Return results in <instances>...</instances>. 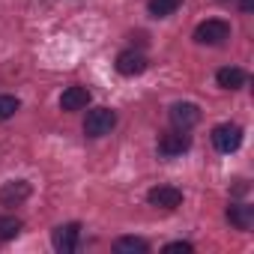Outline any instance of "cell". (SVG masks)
I'll use <instances>...</instances> for the list:
<instances>
[{"instance_id":"obj_2","label":"cell","mask_w":254,"mask_h":254,"mask_svg":"<svg viewBox=\"0 0 254 254\" xmlns=\"http://www.w3.org/2000/svg\"><path fill=\"white\" fill-rule=\"evenodd\" d=\"M224 39H230V24L221 18H206L194 27V42L200 45H221Z\"/></svg>"},{"instance_id":"obj_14","label":"cell","mask_w":254,"mask_h":254,"mask_svg":"<svg viewBox=\"0 0 254 254\" xmlns=\"http://www.w3.org/2000/svg\"><path fill=\"white\" fill-rule=\"evenodd\" d=\"M180 3H183V0H150L147 9H150L153 18H168V15H174L180 9Z\"/></svg>"},{"instance_id":"obj_6","label":"cell","mask_w":254,"mask_h":254,"mask_svg":"<svg viewBox=\"0 0 254 254\" xmlns=\"http://www.w3.org/2000/svg\"><path fill=\"white\" fill-rule=\"evenodd\" d=\"M147 200H150V206H159V209H177L183 203V191L174 186H156L147 191Z\"/></svg>"},{"instance_id":"obj_4","label":"cell","mask_w":254,"mask_h":254,"mask_svg":"<svg viewBox=\"0 0 254 254\" xmlns=\"http://www.w3.org/2000/svg\"><path fill=\"white\" fill-rule=\"evenodd\" d=\"M78 239H81V224H78V221L60 224V227H54V233H51V245H54V251H60V254H72V251L78 248Z\"/></svg>"},{"instance_id":"obj_7","label":"cell","mask_w":254,"mask_h":254,"mask_svg":"<svg viewBox=\"0 0 254 254\" xmlns=\"http://www.w3.org/2000/svg\"><path fill=\"white\" fill-rule=\"evenodd\" d=\"M189 147H191V138L186 132H174V135H162L159 138V156H165V159H177Z\"/></svg>"},{"instance_id":"obj_10","label":"cell","mask_w":254,"mask_h":254,"mask_svg":"<svg viewBox=\"0 0 254 254\" xmlns=\"http://www.w3.org/2000/svg\"><path fill=\"white\" fill-rule=\"evenodd\" d=\"M90 105V90L87 87H69V90H63V96H60V108L63 111H81V108H87Z\"/></svg>"},{"instance_id":"obj_3","label":"cell","mask_w":254,"mask_h":254,"mask_svg":"<svg viewBox=\"0 0 254 254\" xmlns=\"http://www.w3.org/2000/svg\"><path fill=\"white\" fill-rule=\"evenodd\" d=\"M212 144L218 153H236L242 147V126L236 123H221L212 129Z\"/></svg>"},{"instance_id":"obj_9","label":"cell","mask_w":254,"mask_h":254,"mask_svg":"<svg viewBox=\"0 0 254 254\" xmlns=\"http://www.w3.org/2000/svg\"><path fill=\"white\" fill-rule=\"evenodd\" d=\"M147 69V57L141 51H123L117 57V72L126 75V78H132V75H141Z\"/></svg>"},{"instance_id":"obj_15","label":"cell","mask_w":254,"mask_h":254,"mask_svg":"<svg viewBox=\"0 0 254 254\" xmlns=\"http://www.w3.org/2000/svg\"><path fill=\"white\" fill-rule=\"evenodd\" d=\"M21 218H15V215H0V242H9V239H15L18 233H21Z\"/></svg>"},{"instance_id":"obj_5","label":"cell","mask_w":254,"mask_h":254,"mask_svg":"<svg viewBox=\"0 0 254 254\" xmlns=\"http://www.w3.org/2000/svg\"><path fill=\"white\" fill-rule=\"evenodd\" d=\"M171 123L180 132H189L191 126L200 123V108L194 102H177V105H171Z\"/></svg>"},{"instance_id":"obj_11","label":"cell","mask_w":254,"mask_h":254,"mask_svg":"<svg viewBox=\"0 0 254 254\" xmlns=\"http://www.w3.org/2000/svg\"><path fill=\"white\" fill-rule=\"evenodd\" d=\"M215 81H218L221 90H239V87H245L248 75L242 69H236V66H224V69L215 72Z\"/></svg>"},{"instance_id":"obj_12","label":"cell","mask_w":254,"mask_h":254,"mask_svg":"<svg viewBox=\"0 0 254 254\" xmlns=\"http://www.w3.org/2000/svg\"><path fill=\"white\" fill-rule=\"evenodd\" d=\"M227 221H230L236 230H248V227L254 224V206H248V203H233V206L227 209Z\"/></svg>"},{"instance_id":"obj_17","label":"cell","mask_w":254,"mask_h":254,"mask_svg":"<svg viewBox=\"0 0 254 254\" xmlns=\"http://www.w3.org/2000/svg\"><path fill=\"white\" fill-rule=\"evenodd\" d=\"M165 251H183V254H191L194 245H191V242H171V245H165Z\"/></svg>"},{"instance_id":"obj_1","label":"cell","mask_w":254,"mask_h":254,"mask_svg":"<svg viewBox=\"0 0 254 254\" xmlns=\"http://www.w3.org/2000/svg\"><path fill=\"white\" fill-rule=\"evenodd\" d=\"M114 126H117V114L111 108H93L84 120V135L87 138H105V135H111Z\"/></svg>"},{"instance_id":"obj_18","label":"cell","mask_w":254,"mask_h":254,"mask_svg":"<svg viewBox=\"0 0 254 254\" xmlns=\"http://www.w3.org/2000/svg\"><path fill=\"white\" fill-rule=\"evenodd\" d=\"M239 6H242V12H251V6H254V0H242Z\"/></svg>"},{"instance_id":"obj_16","label":"cell","mask_w":254,"mask_h":254,"mask_svg":"<svg viewBox=\"0 0 254 254\" xmlns=\"http://www.w3.org/2000/svg\"><path fill=\"white\" fill-rule=\"evenodd\" d=\"M21 108V102L15 96H0V120H9L15 117V111Z\"/></svg>"},{"instance_id":"obj_8","label":"cell","mask_w":254,"mask_h":254,"mask_svg":"<svg viewBox=\"0 0 254 254\" xmlns=\"http://www.w3.org/2000/svg\"><path fill=\"white\" fill-rule=\"evenodd\" d=\"M27 197H30V183L27 180H12V183H3V189H0V203L3 206H18Z\"/></svg>"},{"instance_id":"obj_13","label":"cell","mask_w":254,"mask_h":254,"mask_svg":"<svg viewBox=\"0 0 254 254\" xmlns=\"http://www.w3.org/2000/svg\"><path fill=\"white\" fill-rule=\"evenodd\" d=\"M114 251H117V254H147L150 245H147V239H141V236H120V239L114 242Z\"/></svg>"}]
</instances>
